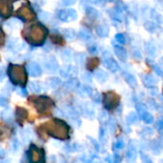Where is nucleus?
Listing matches in <instances>:
<instances>
[{
	"mask_svg": "<svg viewBox=\"0 0 163 163\" xmlns=\"http://www.w3.org/2000/svg\"><path fill=\"white\" fill-rule=\"evenodd\" d=\"M103 103H104V106L108 110H114V109H116L118 106L119 96L114 92L106 93V94H104Z\"/></svg>",
	"mask_w": 163,
	"mask_h": 163,
	"instance_id": "1",
	"label": "nucleus"
},
{
	"mask_svg": "<svg viewBox=\"0 0 163 163\" xmlns=\"http://www.w3.org/2000/svg\"><path fill=\"white\" fill-rule=\"evenodd\" d=\"M58 17L59 19L63 21H69L73 20L77 17V14L73 10H68V11H60L58 12Z\"/></svg>",
	"mask_w": 163,
	"mask_h": 163,
	"instance_id": "2",
	"label": "nucleus"
},
{
	"mask_svg": "<svg viewBox=\"0 0 163 163\" xmlns=\"http://www.w3.org/2000/svg\"><path fill=\"white\" fill-rule=\"evenodd\" d=\"M28 73L31 77H37L41 76L42 73V70H41V67L37 64V63H34V62H32L28 65Z\"/></svg>",
	"mask_w": 163,
	"mask_h": 163,
	"instance_id": "3",
	"label": "nucleus"
},
{
	"mask_svg": "<svg viewBox=\"0 0 163 163\" xmlns=\"http://www.w3.org/2000/svg\"><path fill=\"white\" fill-rule=\"evenodd\" d=\"M45 68L50 72H55L57 69V61L55 57H50L44 63Z\"/></svg>",
	"mask_w": 163,
	"mask_h": 163,
	"instance_id": "4",
	"label": "nucleus"
},
{
	"mask_svg": "<svg viewBox=\"0 0 163 163\" xmlns=\"http://www.w3.org/2000/svg\"><path fill=\"white\" fill-rule=\"evenodd\" d=\"M1 118L6 122H11L14 119V112L11 108H7L1 112Z\"/></svg>",
	"mask_w": 163,
	"mask_h": 163,
	"instance_id": "5",
	"label": "nucleus"
},
{
	"mask_svg": "<svg viewBox=\"0 0 163 163\" xmlns=\"http://www.w3.org/2000/svg\"><path fill=\"white\" fill-rule=\"evenodd\" d=\"M30 90L33 92V93H35V94H39L41 91H42V87H41V83L39 82H36V81H33V82H30Z\"/></svg>",
	"mask_w": 163,
	"mask_h": 163,
	"instance_id": "6",
	"label": "nucleus"
},
{
	"mask_svg": "<svg viewBox=\"0 0 163 163\" xmlns=\"http://www.w3.org/2000/svg\"><path fill=\"white\" fill-rule=\"evenodd\" d=\"M59 83H60V81L56 77L50 78V80H49V85H50V87H52V88H56L59 85Z\"/></svg>",
	"mask_w": 163,
	"mask_h": 163,
	"instance_id": "7",
	"label": "nucleus"
},
{
	"mask_svg": "<svg viewBox=\"0 0 163 163\" xmlns=\"http://www.w3.org/2000/svg\"><path fill=\"white\" fill-rule=\"evenodd\" d=\"M18 148H19V142H18V140L16 139H12L11 140V150L14 152H16L17 150H18Z\"/></svg>",
	"mask_w": 163,
	"mask_h": 163,
	"instance_id": "8",
	"label": "nucleus"
},
{
	"mask_svg": "<svg viewBox=\"0 0 163 163\" xmlns=\"http://www.w3.org/2000/svg\"><path fill=\"white\" fill-rule=\"evenodd\" d=\"M39 18L43 21H48L50 19V15L48 14V12H45V11H40L39 15H38Z\"/></svg>",
	"mask_w": 163,
	"mask_h": 163,
	"instance_id": "9",
	"label": "nucleus"
},
{
	"mask_svg": "<svg viewBox=\"0 0 163 163\" xmlns=\"http://www.w3.org/2000/svg\"><path fill=\"white\" fill-rule=\"evenodd\" d=\"M90 64H92V65H93L92 70H94V69H95V68H96V67H97V65L99 64V60H98L96 57H94V58H92V59L90 60Z\"/></svg>",
	"mask_w": 163,
	"mask_h": 163,
	"instance_id": "10",
	"label": "nucleus"
},
{
	"mask_svg": "<svg viewBox=\"0 0 163 163\" xmlns=\"http://www.w3.org/2000/svg\"><path fill=\"white\" fill-rule=\"evenodd\" d=\"M17 93H18V95H21V96H27V95H28L27 91L25 90L24 88H20V89L17 91Z\"/></svg>",
	"mask_w": 163,
	"mask_h": 163,
	"instance_id": "11",
	"label": "nucleus"
},
{
	"mask_svg": "<svg viewBox=\"0 0 163 163\" xmlns=\"http://www.w3.org/2000/svg\"><path fill=\"white\" fill-rule=\"evenodd\" d=\"M64 33H65V35L68 37V38H73V33L72 30H65Z\"/></svg>",
	"mask_w": 163,
	"mask_h": 163,
	"instance_id": "12",
	"label": "nucleus"
},
{
	"mask_svg": "<svg viewBox=\"0 0 163 163\" xmlns=\"http://www.w3.org/2000/svg\"><path fill=\"white\" fill-rule=\"evenodd\" d=\"M7 105V99L2 96V95H0V106H6Z\"/></svg>",
	"mask_w": 163,
	"mask_h": 163,
	"instance_id": "13",
	"label": "nucleus"
},
{
	"mask_svg": "<svg viewBox=\"0 0 163 163\" xmlns=\"http://www.w3.org/2000/svg\"><path fill=\"white\" fill-rule=\"evenodd\" d=\"M76 0H62V2H63L64 5H70V4H73Z\"/></svg>",
	"mask_w": 163,
	"mask_h": 163,
	"instance_id": "14",
	"label": "nucleus"
},
{
	"mask_svg": "<svg viewBox=\"0 0 163 163\" xmlns=\"http://www.w3.org/2000/svg\"><path fill=\"white\" fill-rule=\"evenodd\" d=\"M4 155H5V152H4V150L0 147V157H2V156H4Z\"/></svg>",
	"mask_w": 163,
	"mask_h": 163,
	"instance_id": "15",
	"label": "nucleus"
}]
</instances>
